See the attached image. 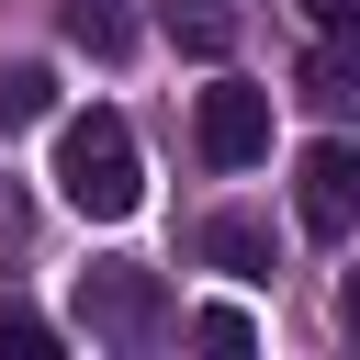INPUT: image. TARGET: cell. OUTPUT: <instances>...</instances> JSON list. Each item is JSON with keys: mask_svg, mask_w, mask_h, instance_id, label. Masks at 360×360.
Here are the masks:
<instances>
[{"mask_svg": "<svg viewBox=\"0 0 360 360\" xmlns=\"http://www.w3.org/2000/svg\"><path fill=\"white\" fill-rule=\"evenodd\" d=\"M338 326H349V338H360V270H349V281H338Z\"/></svg>", "mask_w": 360, "mask_h": 360, "instance_id": "cell-12", "label": "cell"}, {"mask_svg": "<svg viewBox=\"0 0 360 360\" xmlns=\"http://www.w3.org/2000/svg\"><path fill=\"white\" fill-rule=\"evenodd\" d=\"M292 214H304V236H349L360 225V146L349 135H326V146L292 158Z\"/></svg>", "mask_w": 360, "mask_h": 360, "instance_id": "cell-4", "label": "cell"}, {"mask_svg": "<svg viewBox=\"0 0 360 360\" xmlns=\"http://www.w3.org/2000/svg\"><path fill=\"white\" fill-rule=\"evenodd\" d=\"M304 101L315 112H360V22H326V45L304 56Z\"/></svg>", "mask_w": 360, "mask_h": 360, "instance_id": "cell-5", "label": "cell"}, {"mask_svg": "<svg viewBox=\"0 0 360 360\" xmlns=\"http://www.w3.org/2000/svg\"><path fill=\"white\" fill-rule=\"evenodd\" d=\"M68 45L79 56H124V11L112 0H68Z\"/></svg>", "mask_w": 360, "mask_h": 360, "instance_id": "cell-8", "label": "cell"}, {"mask_svg": "<svg viewBox=\"0 0 360 360\" xmlns=\"http://www.w3.org/2000/svg\"><path fill=\"white\" fill-rule=\"evenodd\" d=\"M304 11H315V22H360V0H304Z\"/></svg>", "mask_w": 360, "mask_h": 360, "instance_id": "cell-13", "label": "cell"}, {"mask_svg": "<svg viewBox=\"0 0 360 360\" xmlns=\"http://www.w3.org/2000/svg\"><path fill=\"white\" fill-rule=\"evenodd\" d=\"M191 146H202L214 169H259V158H270V90L214 79V90L191 101Z\"/></svg>", "mask_w": 360, "mask_h": 360, "instance_id": "cell-3", "label": "cell"}, {"mask_svg": "<svg viewBox=\"0 0 360 360\" xmlns=\"http://www.w3.org/2000/svg\"><path fill=\"white\" fill-rule=\"evenodd\" d=\"M0 349H11V360H45V349H56V326H45L34 304H0Z\"/></svg>", "mask_w": 360, "mask_h": 360, "instance_id": "cell-10", "label": "cell"}, {"mask_svg": "<svg viewBox=\"0 0 360 360\" xmlns=\"http://www.w3.org/2000/svg\"><path fill=\"white\" fill-rule=\"evenodd\" d=\"M56 202H68V214H90V225H124V214L146 202L135 124H124L112 101H90V112H68V124H56Z\"/></svg>", "mask_w": 360, "mask_h": 360, "instance_id": "cell-1", "label": "cell"}, {"mask_svg": "<svg viewBox=\"0 0 360 360\" xmlns=\"http://www.w3.org/2000/svg\"><path fill=\"white\" fill-rule=\"evenodd\" d=\"M56 112V79L45 68H0V124H45Z\"/></svg>", "mask_w": 360, "mask_h": 360, "instance_id": "cell-9", "label": "cell"}, {"mask_svg": "<svg viewBox=\"0 0 360 360\" xmlns=\"http://www.w3.org/2000/svg\"><path fill=\"white\" fill-rule=\"evenodd\" d=\"M202 259H214L225 281H270V259H281V248H270V225H259V214H214V225H202Z\"/></svg>", "mask_w": 360, "mask_h": 360, "instance_id": "cell-6", "label": "cell"}, {"mask_svg": "<svg viewBox=\"0 0 360 360\" xmlns=\"http://www.w3.org/2000/svg\"><path fill=\"white\" fill-rule=\"evenodd\" d=\"M79 326H90V338H112V349H146V338L169 326V281H158V270H135V259H112V270H90V281H79Z\"/></svg>", "mask_w": 360, "mask_h": 360, "instance_id": "cell-2", "label": "cell"}, {"mask_svg": "<svg viewBox=\"0 0 360 360\" xmlns=\"http://www.w3.org/2000/svg\"><path fill=\"white\" fill-rule=\"evenodd\" d=\"M191 338H202V349H259V326H248L236 304H202V315H191Z\"/></svg>", "mask_w": 360, "mask_h": 360, "instance_id": "cell-11", "label": "cell"}, {"mask_svg": "<svg viewBox=\"0 0 360 360\" xmlns=\"http://www.w3.org/2000/svg\"><path fill=\"white\" fill-rule=\"evenodd\" d=\"M169 45H180V56H202V68H214V56H236V0H169Z\"/></svg>", "mask_w": 360, "mask_h": 360, "instance_id": "cell-7", "label": "cell"}]
</instances>
